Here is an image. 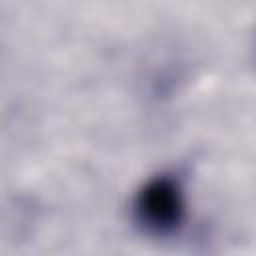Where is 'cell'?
<instances>
[{"instance_id": "6da1fadb", "label": "cell", "mask_w": 256, "mask_h": 256, "mask_svg": "<svg viewBox=\"0 0 256 256\" xmlns=\"http://www.w3.org/2000/svg\"><path fill=\"white\" fill-rule=\"evenodd\" d=\"M186 218V192L176 174L150 178L134 198V220L152 236H170L180 230Z\"/></svg>"}]
</instances>
